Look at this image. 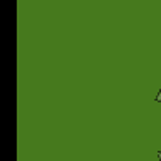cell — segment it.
<instances>
[{"mask_svg":"<svg viewBox=\"0 0 161 161\" xmlns=\"http://www.w3.org/2000/svg\"><path fill=\"white\" fill-rule=\"evenodd\" d=\"M156 156H158V161H161V149H156Z\"/></svg>","mask_w":161,"mask_h":161,"instance_id":"2","label":"cell"},{"mask_svg":"<svg viewBox=\"0 0 161 161\" xmlns=\"http://www.w3.org/2000/svg\"><path fill=\"white\" fill-rule=\"evenodd\" d=\"M153 101H154V103H161V89H158V94L154 96Z\"/></svg>","mask_w":161,"mask_h":161,"instance_id":"1","label":"cell"}]
</instances>
